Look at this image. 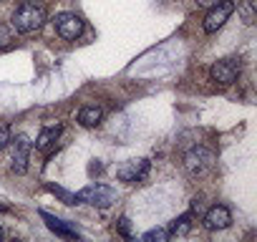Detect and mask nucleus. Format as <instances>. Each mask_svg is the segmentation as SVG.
Instances as JSON below:
<instances>
[{"mask_svg": "<svg viewBox=\"0 0 257 242\" xmlns=\"http://www.w3.org/2000/svg\"><path fill=\"white\" fill-rule=\"evenodd\" d=\"M214 167V152L204 149V147H194L184 154V172L189 177H202L207 172H212Z\"/></svg>", "mask_w": 257, "mask_h": 242, "instance_id": "3", "label": "nucleus"}, {"mask_svg": "<svg viewBox=\"0 0 257 242\" xmlns=\"http://www.w3.org/2000/svg\"><path fill=\"white\" fill-rule=\"evenodd\" d=\"M167 239H169V229H162V227L149 229V232L144 234V242H167Z\"/></svg>", "mask_w": 257, "mask_h": 242, "instance_id": "16", "label": "nucleus"}, {"mask_svg": "<svg viewBox=\"0 0 257 242\" xmlns=\"http://www.w3.org/2000/svg\"><path fill=\"white\" fill-rule=\"evenodd\" d=\"M239 71H242L239 58H222V61H217V63L212 66L209 76H212L214 83H219V86H229V83L237 81Z\"/></svg>", "mask_w": 257, "mask_h": 242, "instance_id": "6", "label": "nucleus"}, {"mask_svg": "<svg viewBox=\"0 0 257 242\" xmlns=\"http://www.w3.org/2000/svg\"><path fill=\"white\" fill-rule=\"evenodd\" d=\"M6 149H8V159H11V169H13L16 174H26V172H28L31 149H33L31 139H28L26 134L11 137V139H8V144H6Z\"/></svg>", "mask_w": 257, "mask_h": 242, "instance_id": "2", "label": "nucleus"}, {"mask_svg": "<svg viewBox=\"0 0 257 242\" xmlns=\"http://www.w3.org/2000/svg\"><path fill=\"white\" fill-rule=\"evenodd\" d=\"M0 212H8V207H6V204H0Z\"/></svg>", "mask_w": 257, "mask_h": 242, "instance_id": "21", "label": "nucleus"}, {"mask_svg": "<svg viewBox=\"0 0 257 242\" xmlns=\"http://www.w3.org/2000/svg\"><path fill=\"white\" fill-rule=\"evenodd\" d=\"M217 3H219V0H197V6H202V8H212Z\"/></svg>", "mask_w": 257, "mask_h": 242, "instance_id": "20", "label": "nucleus"}, {"mask_svg": "<svg viewBox=\"0 0 257 242\" xmlns=\"http://www.w3.org/2000/svg\"><path fill=\"white\" fill-rule=\"evenodd\" d=\"M46 8L41 3H31V0H26V3L18 6V11L13 13V28L18 33H36L43 23H46Z\"/></svg>", "mask_w": 257, "mask_h": 242, "instance_id": "1", "label": "nucleus"}, {"mask_svg": "<svg viewBox=\"0 0 257 242\" xmlns=\"http://www.w3.org/2000/svg\"><path fill=\"white\" fill-rule=\"evenodd\" d=\"M237 13H239V18H242L247 26H252L254 18H257V13H254V0H242V3L237 6Z\"/></svg>", "mask_w": 257, "mask_h": 242, "instance_id": "14", "label": "nucleus"}, {"mask_svg": "<svg viewBox=\"0 0 257 242\" xmlns=\"http://www.w3.org/2000/svg\"><path fill=\"white\" fill-rule=\"evenodd\" d=\"M149 167H152V164H149V159H128V162H123V164L116 169V177H118L121 182L134 184V182L147 179Z\"/></svg>", "mask_w": 257, "mask_h": 242, "instance_id": "7", "label": "nucleus"}, {"mask_svg": "<svg viewBox=\"0 0 257 242\" xmlns=\"http://www.w3.org/2000/svg\"><path fill=\"white\" fill-rule=\"evenodd\" d=\"M61 127H46L41 134H38V139H36V149L38 152H48L56 142H58V137H61Z\"/></svg>", "mask_w": 257, "mask_h": 242, "instance_id": "12", "label": "nucleus"}, {"mask_svg": "<svg viewBox=\"0 0 257 242\" xmlns=\"http://www.w3.org/2000/svg\"><path fill=\"white\" fill-rule=\"evenodd\" d=\"M13 41V28L11 26H3L0 23V48H6L8 43Z\"/></svg>", "mask_w": 257, "mask_h": 242, "instance_id": "18", "label": "nucleus"}, {"mask_svg": "<svg viewBox=\"0 0 257 242\" xmlns=\"http://www.w3.org/2000/svg\"><path fill=\"white\" fill-rule=\"evenodd\" d=\"M41 219L46 222V227H48L51 232H56V234L63 237V239H76V237H78V229H73L68 222L58 219L56 214H48L46 209H41Z\"/></svg>", "mask_w": 257, "mask_h": 242, "instance_id": "10", "label": "nucleus"}, {"mask_svg": "<svg viewBox=\"0 0 257 242\" xmlns=\"http://www.w3.org/2000/svg\"><path fill=\"white\" fill-rule=\"evenodd\" d=\"M101 118H103L101 106H83V108L78 111V124H81V127H86V129L98 127V124H101Z\"/></svg>", "mask_w": 257, "mask_h": 242, "instance_id": "11", "label": "nucleus"}, {"mask_svg": "<svg viewBox=\"0 0 257 242\" xmlns=\"http://www.w3.org/2000/svg\"><path fill=\"white\" fill-rule=\"evenodd\" d=\"M116 229H118L121 237H132V222H128V217H118Z\"/></svg>", "mask_w": 257, "mask_h": 242, "instance_id": "17", "label": "nucleus"}, {"mask_svg": "<svg viewBox=\"0 0 257 242\" xmlns=\"http://www.w3.org/2000/svg\"><path fill=\"white\" fill-rule=\"evenodd\" d=\"M202 224H204L209 232H222V229H227V227L232 224V212H229L224 204H214V207H209V209L204 212Z\"/></svg>", "mask_w": 257, "mask_h": 242, "instance_id": "9", "label": "nucleus"}, {"mask_svg": "<svg viewBox=\"0 0 257 242\" xmlns=\"http://www.w3.org/2000/svg\"><path fill=\"white\" fill-rule=\"evenodd\" d=\"M194 219V212H184V214H179L174 222H172V227H169V237H184V234H189V229H192V222Z\"/></svg>", "mask_w": 257, "mask_h": 242, "instance_id": "13", "label": "nucleus"}, {"mask_svg": "<svg viewBox=\"0 0 257 242\" xmlns=\"http://www.w3.org/2000/svg\"><path fill=\"white\" fill-rule=\"evenodd\" d=\"M8 139H11V129H8L6 124H0V149H6Z\"/></svg>", "mask_w": 257, "mask_h": 242, "instance_id": "19", "label": "nucleus"}, {"mask_svg": "<svg viewBox=\"0 0 257 242\" xmlns=\"http://www.w3.org/2000/svg\"><path fill=\"white\" fill-rule=\"evenodd\" d=\"M3 237H6V234H3V227H0V239H3Z\"/></svg>", "mask_w": 257, "mask_h": 242, "instance_id": "22", "label": "nucleus"}, {"mask_svg": "<svg viewBox=\"0 0 257 242\" xmlns=\"http://www.w3.org/2000/svg\"><path fill=\"white\" fill-rule=\"evenodd\" d=\"M48 192H53L56 197H61L66 204H78V197L73 194V192H68V189H63V187H58V184H48Z\"/></svg>", "mask_w": 257, "mask_h": 242, "instance_id": "15", "label": "nucleus"}, {"mask_svg": "<svg viewBox=\"0 0 257 242\" xmlns=\"http://www.w3.org/2000/svg\"><path fill=\"white\" fill-rule=\"evenodd\" d=\"M232 13H234V3H232V0H219V3L212 6L209 13L204 16V23H202L204 33H217V31L229 21Z\"/></svg>", "mask_w": 257, "mask_h": 242, "instance_id": "5", "label": "nucleus"}, {"mask_svg": "<svg viewBox=\"0 0 257 242\" xmlns=\"http://www.w3.org/2000/svg\"><path fill=\"white\" fill-rule=\"evenodd\" d=\"M76 197H78V204H93V207L106 209L116 202V189L108 184H88Z\"/></svg>", "mask_w": 257, "mask_h": 242, "instance_id": "4", "label": "nucleus"}, {"mask_svg": "<svg viewBox=\"0 0 257 242\" xmlns=\"http://www.w3.org/2000/svg\"><path fill=\"white\" fill-rule=\"evenodd\" d=\"M56 31L63 41H76L83 33V21L76 13H61L56 16Z\"/></svg>", "mask_w": 257, "mask_h": 242, "instance_id": "8", "label": "nucleus"}]
</instances>
